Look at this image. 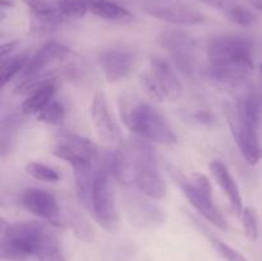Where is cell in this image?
<instances>
[{
  "label": "cell",
  "instance_id": "obj_19",
  "mask_svg": "<svg viewBox=\"0 0 262 261\" xmlns=\"http://www.w3.org/2000/svg\"><path fill=\"white\" fill-rule=\"evenodd\" d=\"M76 178L77 199L79 204L92 214V196H94L95 176L97 171L96 164H77L72 166Z\"/></svg>",
  "mask_w": 262,
  "mask_h": 261
},
{
  "label": "cell",
  "instance_id": "obj_5",
  "mask_svg": "<svg viewBox=\"0 0 262 261\" xmlns=\"http://www.w3.org/2000/svg\"><path fill=\"white\" fill-rule=\"evenodd\" d=\"M171 176L179 184L183 193L186 194L189 204L202 215L206 220L219 228L220 230H228V223L222 212L219 211L214 205L212 200V187L209 178L201 173H193L191 178L184 177L181 171L173 170L170 171Z\"/></svg>",
  "mask_w": 262,
  "mask_h": 261
},
{
  "label": "cell",
  "instance_id": "obj_2",
  "mask_svg": "<svg viewBox=\"0 0 262 261\" xmlns=\"http://www.w3.org/2000/svg\"><path fill=\"white\" fill-rule=\"evenodd\" d=\"M50 228L38 222H3L0 235V256L4 260L23 261L31 256L37 257L46 243L54 237Z\"/></svg>",
  "mask_w": 262,
  "mask_h": 261
},
{
  "label": "cell",
  "instance_id": "obj_4",
  "mask_svg": "<svg viewBox=\"0 0 262 261\" xmlns=\"http://www.w3.org/2000/svg\"><path fill=\"white\" fill-rule=\"evenodd\" d=\"M133 159V176L138 191L152 200H161L166 194V184L159 169L155 150L148 141L136 138L129 142Z\"/></svg>",
  "mask_w": 262,
  "mask_h": 261
},
{
  "label": "cell",
  "instance_id": "obj_13",
  "mask_svg": "<svg viewBox=\"0 0 262 261\" xmlns=\"http://www.w3.org/2000/svg\"><path fill=\"white\" fill-rule=\"evenodd\" d=\"M97 61L107 82L115 83L132 73L137 63V54L128 48H112L101 51Z\"/></svg>",
  "mask_w": 262,
  "mask_h": 261
},
{
  "label": "cell",
  "instance_id": "obj_17",
  "mask_svg": "<svg viewBox=\"0 0 262 261\" xmlns=\"http://www.w3.org/2000/svg\"><path fill=\"white\" fill-rule=\"evenodd\" d=\"M32 91L23 100L20 110L25 115L37 117L54 100L56 94V83L54 78H45L40 82L31 84Z\"/></svg>",
  "mask_w": 262,
  "mask_h": 261
},
{
  "label": "cell",
  "instance_id": "obj_7",
  "mask_svg": "<svg viewBox=\"0 0 262 261\" xmlns=\"http://www.w3.org/2000/svg\"><path fill=\"white\" fill-rule=\"evenodd\" d=\"M112 181L113 177L97 165L92 196V215L102 229L114 233L119 225V210Z\"/></svg>",
  "mask_w": 262,
  "mask_h": 261
},
{
  "label": "cell",
  "instance_id": "obj_6",
  "mask_svg": "<svg viewBox=\"0 0 262 261\" xmlns=\"http://www.w3.org/2000/svg\"><path fill=\"white\" fill-rule=\"evenodd\" d=\"M141 86L156 101H176L183 94V87L170 64L160 56L150 59L148 69L141 74Z\"/></svg>",
  "mask_w": 262,
  "mask_h": 261
},
{
  "label": "cell",
  "instance_id": "obj_11",
  "mask_svg": "<svg viewBox=\"0 0 262 261\" xmlns=\"http://www.w3.org/2000/svg\"><path fill=\"white\" fill-rule=\"evenodd\" d=\"M53 154L71 166L77 164H96L100 156L99 148L91 140L71 133L63 135L56 141Z\"/></svg>",
  "mask_w": 262,
  "mask_h": 261
},
{
  "label": "cell",
  "instance_id": "obj_23",
  "mask_svg": "<svg viewBox=\"0 0 262 261\" xmlns=\"http://www.w3.org/2000/svg\"><path fill=\"white\" fill-rule=\"evenodd\" d=\"M20 118L17 115H9L2 122V155L5 156L13 148L18 130L20 129Z\"/></svg>",
  "mask_w": 262,
  "mask_h": 261
},
{
  "label": "cell",
  "instance_id": "obj_31",
  "mask_svg": "<svg viewBox=\"0 0 262 261\" xmlns=\"http://www.w3.org/2000/svg\"><path fill=\"white\" fill-rule=\"evenodd\" d=\"M15 45H17V41H12V42L3 44L2 49H0V56H2V59L7 58V54L10 53V51L15 48Z\"/></svg>",
  "mask_w": 262,
  "mask_h": 261
},
{
  "label": "cell",
  "instance_id": "obj_10",
  "mask_svg": "<svg viewBox=\"0 0 262 261\" xmlns=\"http://www.w3.org/2000/svg\"><path fill=\"white\" fill-rule=\"evenodd\" d=\"M142 9L155 19L179 26H199L205 22L200 10L183 0H143Z\"/></svg>",
  "mask_w": 262,
  "mask_h": 261
},
{
  "label": "cell",
  "instance_id": "obj_25",
  "mask_svg": "<svg viewBox=\"0 0 262 261\" xmlns=\"http://www.w3.org/2000/svg\"><path fill=\"white\" fill-rule=\"evenodd\" d=\"M66 107L60 101L54 99L40 114L37 115V119L40 122L49 125H60L66 119Z\"/></svg>",
  "mask_w": 262,
  "mask_h": 261
},
{
  "label": "cell",
  "instance_id": "obj_20",
  "mask_svg": "<svg viewBox=\"0 0 262 261\" xmlns=\"http://www.w3.org/2000/svg\"><path fill=\"white\" fill-rule=\"evenodd\" d=\"M87 7L89 12L105 20L129 22L133 19V15L129 10L112 0H87Z\"/></svg>",
  "mask_w": 262,
  "mask_h": 261
},
{
  "label": "cell",
  "instance_id": "obj_24",
  "mask_svg": "<svg viewBox=\"0 0 262 261\" xmlns=\"http://www.w3.org/2000/svg\"><path fill=\"white\" fill-rule=\"evenodd\" d=\"M26 173L32 178L41 182H49V183H56L60 179L58 171L46 164L38 163V161H30L25 168Z\"/></svg>",
  "mask_w": 262,
  "mask_h": 261
},
{
  "label": "cell",
  "instance_id": "obj_15",
  "mask_svg": "<svg viewBox=\"0 0 262 261\" xmlns=\"http://www.w3.org/2000/svg\"><path fill=\"white\" fill-rule=\"evenodd\" d=\"M91 119L97 135L102 141L109 143L122 140V129L115 120L106 96L102 91H97L94 95L91 102Z\"/></svg>",
  "mask_w": 262,
  "mask_h": 261
},
{
  "label": "cell",
  "instance_id": "obj_27",
  "mask_svg": "<svg viewBox=\"0 0 262 261\" xmlns=\"http://www.w3.org/2000/svg\"><path fill=\"white\" fill-rule=\"evenodd\" d=\"M66 224L69 225V227L74 230V233H76V235L79 240L90 242V241H92V238H94L89 223H87L81 215L77 214V212H68V217H66Z\"/></svg>",
  "mask_w": 262,
  "mask_h": 261
},
{
  "label": "cell",
  "instance_id": "obj_30",
  "mask_svg": "<svg viewBox=\"0 0 262 261\" xmlns=\"http://www.w3.org/2000/svg\"><path fill=\"white\" fill-rule=\"evenodd\" d=\"M194 117H196L197 122L202 123V124H212V123H214V117H212L211 113L205 112V110L199 112Z\"/></svg>",
  "mask_w": 262,
  "mask_h": 261
},
{
  "label": "cell",
  "instance_id": "obj_9",
  "mask_svg": "<svg viewBox=\"0 0 262 261\" xmlns=\"http://www.w3.org/2000/svg\"><path fill=\"white\" fill-rule=\"evenodd\" d=\"M228 124L233 138L242 154L243 159L250 165H256L262 160V145L258 138V127L238 114L234 104L225 106Z\"/></svg>",
  "mask_w": 262,
  "mask_h": 261
},
{
  "label": "cell",
  "instance_id": "obj_1",
  "mask_svg": "<svg viewBox=\"0 0 262 261\" xmlns=\"http://www.w3.org/2000/svg\"><path fill=\"white\" fill-rule=\"evenodd\" d=\"M206 56L210 64L207 76L217 83L239 84L255 69L252 41L245 36H214L207 42Z\"/></svg>",
  "mask_w": 262,
  "mask_h": 261
},
{
  "label": "cell",
  "instance_id": "obj_22",
  "mask_svg": "<svg viewBox=\"0 0 262 261\" xmlns=\"http://www.w3.org/2000/svg\"><path fill=\"white\" fill-rule=\"evenodd\" d=\"M28 58L25 54L9 56V58L2 59V87L4 89L15 76L22 73L27 66Z\"/></svg>",
  "mask_w": 262,
  "mask_h": 261
},
{
  "label": "cell",
  "instance_id": "obj_28",
  "mask_svg": "<svg viewBox=\"0 0 262 261\" xmlns=\"http://www.w3.org/2000/svg\"><path fill=\"white\" fill-rule=\"evenodd\" d=\"M207 237H209V241L210 243H211L212 247H214V250L216 251L225 261H248L245 255H242V253H241L239 251L235 250V248L230 247L228 243L223 242L220 238L215 237V235L212 234H209V233H207Z\"/></svg>",
  "mask_w": 262,
  "mask_h": 261
},
{
  "label": "cell",
  "instance_id": "obj_26",
  "mask_svg": "<svg viewBox=\"0 0 262 261\" xmlns=\"http://www.w3.org/2000/svg\"><path fill=\"white\" fill-rule=\"evenodd\" d=\"M241 220L246 238L250 242H256L258 240V222L255 210L250 206L245 207L241 214Z\"/></svg>",
  "mask_w": 262,
  "mask_h": 261
},
{
  "label": "cell",
  "instance_id": "obj_3",
  "mask_svg": "<svg viewBox=\"0 0 262 261\" xmlns=\"http://www.w3.org/2000/svg\"><path fill=\"white\" fill-rule=\"evenodd\" d=\"M122 118L138 138L161 145H174L178 141L176 132L165 117L147 102L132 105L124 110Z\"/></svg>",
  "mask_w": 262,
  "mask_h": 261
},
{
  "label": "cell",
  "instance_id": "obj_33",
  "mask_svg": "<svg viewBox=\"0 0 262 261\" xmlns=\"http://www.w3.org/2000/svg\"><path fill=\"white\" fill-rule=\"evenodd\" d=\"M251 3H252V5L256 8V9H258L260 12H262V0H251Z\"/></svg>",
  "mask_w": 262,
  "mask_h": 261
},
{
  "label": "cell",
  "instance_id": "obj_21",
  "mask_svg": "<svg viewBox=\"0 0 262 261\" xmlns=\"http://www.w3.org/2000/svg\"><path fill=\"white\" fill-rule=\"evenodd\" d=\"M25 4L37 15L48 22H61L68 0H23Z\"/></svg>",
  "mask_w": 262,
  "mask_h": 261
},
{
  "label": "cell",
  "instance_id": "obj_8",
  "mask_svg": "<svg viewBox=\"0 0 262 261\" xmlns=\"http://www.w3.org/2000/svg\"><path fill=\"white\" fill-rule=\"evenodd\" d=\"M158 44L170 55L174 66L182 74L193 77L197 71V48L194 38L188 32L169 28L158 36Z\"/></svg>",
  "mask_w": 262,
  "mask_h": 261
},
{
  "label": "cell",
  "instance_id": "obj_29",
  "mask_svg": "<svg viewBox=\"0 0 262 261\" xmlns=\"http://www.w3.org/2000/svg\"><path fill=\"white\" fill-rule=\"evenodd\" d=\"M227 15L233 23L242 27H250L256 22V15L251 10L241 5H230L227 8Z\"/></svg>",
  "mask_w": 262,
  "mask_h": 261
},
{
  "label": "cell",
  "instance_id": "obj_18",
  "mask_svg": "<svg viewBox=\"0 0 262 261\" xmlns=\"http://www.w3.org/2000/svg\"><path fill=\"white\" fill-rule=\"evenodd\" d=\"M210 171H211L212 177L215 178L216 183L224 192L225 196L229 200V204L232 206L233 212L238 216H241L243 211V201L242 196H241L239 188H238L237 182L234 181L233 176L230 174L228 166L223 163L222 160H214L210 164Z\"/></svg>",
  "mask_w": 262,
  "mask_h": 261
},
{
  "label": "cell",
  "instance_id": "obj_14",
  "mask_svg": "<svg viewBox=\"0 0 262 261\" xmlns=\"http://www.w3.org/2000/svg\"><path fill=\"white\" fill-rule=\"evenodd\" d=\"M20 204L35 216L50 224L60 225V227L63 225V220L60 217V206L56 197L51 192L31 187L23 191Z\"/></svg>",
  "mask_w": 262,
  "mask_h": 261
},
{
  "label": "cell",
  "instance_id": "obj_34",
  "mask_svg": "<svg viewBox=\"0 0 262 261\" xmlns=\"http://www.w3.org/2000/svg\"><path fill=\"white\" fill-rule=\"evenodd\" d=\"M258 68H260V72H261V74H262V63L260 64V67H258Z\"/></svg>",
  "mask_w": 262,
  "mask_h": 261
},
{
  "label": "cell",
  "instance_id": "obj_16",
  "mask_svg": "<svg viewBox=\"0 0 262 261\" xmlns=\"http://www.w3.org/2000/svg\"><path fill=\"white\" fill-rule=\"evenodd\" d=\"M125 207L132 224L141 228H154L165 222V215L158 206L135 194L125 197Z\"/></svg>",
  "mask_w": 262,
  "mask_h": 261
},
{
  "label": "cell",
  "instance_id": "obj_32",
  "mask_svg": "<svg viewBox=\"0 0 262 261\" xmlns=\"http://www.w3.org/2000/svg\"><path fill=\"white\" fill-rule=\"evenodd\" d=\"M202 3L212 5V7H224V0H200Z\"/></svg>",
  "mask_w": 262,
  "mask_h": 261
},
{
  "label": "cell",
  "instance_id": "obj_12",
  "mask_svg": "<svg viewBox=\"0 0 262 261\" xmlns=\"http://www.w3.org/2000/svg\"><path fill=\"white\" fill-rule=\"evenodd\" d=\"M72 54L71 49L58 41H48L43 44L33 56H31L25 71L20 73L23 86L37 79L53 64L66 60Z\"/></svg>",
  "mask_w": 262,
  "mask_h": 261
}]
</instances>
